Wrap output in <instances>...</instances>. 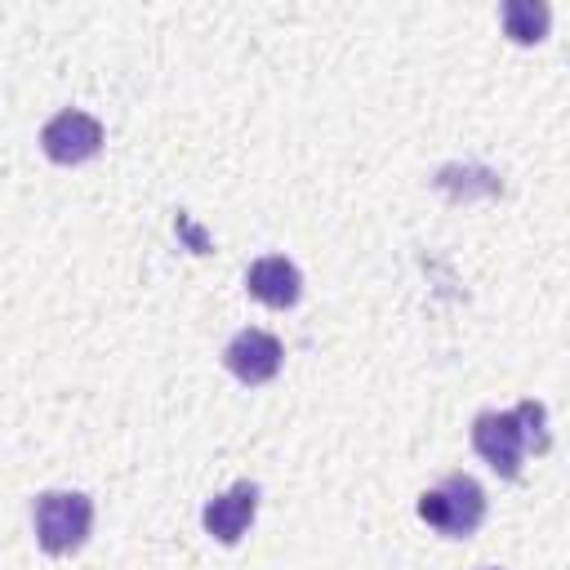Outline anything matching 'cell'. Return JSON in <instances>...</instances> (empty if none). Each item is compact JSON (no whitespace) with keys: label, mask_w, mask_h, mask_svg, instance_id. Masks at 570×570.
<instances>
[{"label":"cell","mask_w":570,"mask_h":570,"mask_svg":"<svg viewBox=\"0 0 570 570\" xmlns=\"http://www.w3.org/2000/svg\"><path fill=\"white\" fill-rule=\"evenodd\" d=\"M472 450L508 481L521 476L525 450L548 454L552 432H548V405L543 401H521L517 410H485L472 423Z\"/></svg>","instance_id":"obj_1"},{"label":"cell","mask_w":570,"mask_h":570,"mask_svg":"<svg viewBox=\"0 0 570 570\" xmlns=\"http://www.w3.org/2000/svg\"><path fill=\"white\" fill-rule=\"evenodd\" d=\"M419 517L436 534H445V539H468L485 521V490H481L476 476L450 472L441 485H432V490L419 494Z\"/></svg>","instance_id":"obj_2"},{"label":"cell","mask_w":570,"mask_h":570,"mask_svg":"<svg viewBox=\"0 0 570 570\" xmlns=\"http://www.w3.org/2000/svg\"><path fill=\"white\" fill-rule=\"evenodd\" d=\"M31 521H36V543L49 557H67L94 530V499L80 490H45V494H36Z\"/></svg>","instance_id":"obj_3"},{"label":"cell","mask_w":570,"mask_h":570,"mask_svg":"<svg viewBox=\"0 0 570 570\" xmlns=\"http://www.w3.org/2000/svg\"><path fill=\"white\" fill-rule=\"evenodd\" d=\"M40 147L53 165H80L89 156L102 151V125L80 111V107H62L45 129H40Z\"/></svg>","instance_id":"obj_4"},{"label":"cell","mask_w":570,"mask_h":570,"mask_svg":"<svg viewBox=\"0 0 570 570\" xmlns=\"http://www.w3.org/2000/svg\"><path fill=\"white\" fill-rule=\"evenodd\" d=\"M281 338L276 334H267V330H240L227 347H223V365L240 379V383H249V387H263V383H272L276 374H281Z\"/></svg>","instance_id":"obj_5"},{"label":"cell","mask_w":570,"mask_h":570,"mask_svg":"<svg viewBox=\"0 0 570 570\" xmlns=\"http://www.w3.org/2000/svg\"><path fill=\"white\" fill-rule=\"evenodd\" d=\"M254 512H258V485H254V481H236L227 494H214V499L205 503L200 521H205V530H209L218 543H240V534L249 530Z\"/></svg>","instance_id":"obj_6"},{"label":"cell","mask_w":570,"mask_h":570,"mask_svg":"<svg viewBox=\"0 0 570 570\" xmlns=\"http://www.w3.org/2000/svg\"><path fill=\"white\" fill-rule=\"evenodd\" d=\"M245 289L258 303H267V307H294L298 294H303V276H298V267L285 254H267V258H254L249 263Z\"/></svg>","instance_id":"obj_7"},{"label":"cell","mask_w":570,"mask_h":570,"mask_svg":"<svg viewBox=\"0 0 570 570\" xmlns=\"http://www.w3.org/2000/svg\"><path fill=\"white\" fill-rule=\"evenodd\" d=\"M548 22H552V13L539 0H508L503 4V31L517 45H539L548 36Z\"/></svg>","instance_id":"obj_8"}]
</instances>
